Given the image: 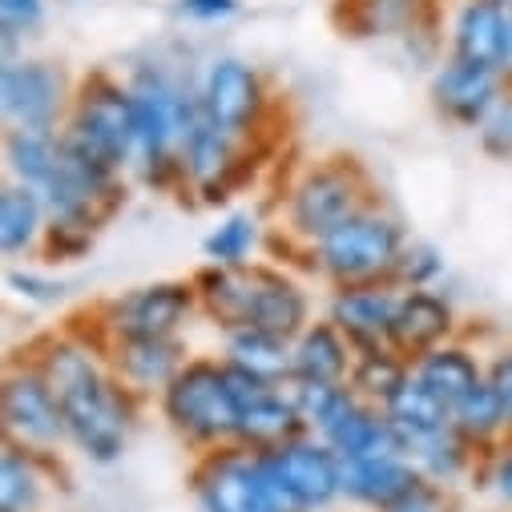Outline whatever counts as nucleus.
<instances>
[{"label":"nucleus","instance_id":"obj_28","mask_svg":"<svg viewBox=\"0 0 512 512\" xmlns=\"http://www.w3.org/2000/svg\"><path fill=\"white\" fill-rule=\"evenodd\" d=\"M49 464L53 460L5 440V452H0V512H41Z\"/></svg>","mask_w":512,"mask_h":512},{"label":"nucleus","instance_id":"obj_18","mask_svg":"<svg viewBox=\"0 0 512 512\" xmlns=\"http://www.w3.org/2000/svg\"><path fill=\"white\" fill-rule=\"evenodd\" d=\"M299 436H307V424H303L287 388H259L238 404V424H234L238 448L271 452V448H283Z\"/></svg>","mask_w":512,"mask_h":512},{"label":"nucleus","instance_id":"obj_32","mask_svg":"<svg viewBox=\"0 0 512 512\" xmlns=\"http://www.w3.org/2000/svg\"><path fill=\"white\" fill-rule=\"evenodd\" d=\"M259 246H263L259 218L250 210H234L202 238V259L210 267H242V263H254V250Z\"/></svg>","mask_w":512,"mask_h":512},{"label":"nucleus","instance_id":"obj_12","mask_svg":"<svg viewBox=\"0 0 512 512\" xmlns=\"http://www.w3.org/2000/svg\"><path fill=\"white\" fill-rule=\"evenodd\" d=\"M0 105H5L9 130L57 134L69 117L73 93H69L65 73L53 61L5 57V69H0Z\"/></svg>","mask_w":512,"mask_h":512},{"label":"nucleus","instance_id":"obj_17","mask_svg":"<svg viewBox=\"0 0 512 512\" xmlns=\"http://www.w3.org/2000/svg\"><path fill=\"white\" fill-rule=\"evenodd\" d=\"M105 359H109V371L121 388L146 400V396H162L170 388L174 375L190 363V351H186L182 335H174V339H109Z\"/></svg>","mask_w":512,"mask_h":512},{"label":"nucleus","instance_id":"obj_6","mask_svg":"<svg viewBox=\"0 0 512 512\" xmlns=\"http://www.w3.org/2000/svg\"><path fill=\"white\" fill-rule=\"evenodd\" d=\"M61 130L81 142L89 154L109 162L113 170H134L138 158V121H134V93L125 81L109 73H89L73 89V105Z\"/></svg>","mask_w":512,"mask_h":512},{"label":"nucleus","instance_id":"obj_14","mask_svg":"<svg viewBox=\"0 0 512 512\" xmlns=\"http://www.w3.org/2000/svg\"><path fill=\"white\" fill-rule=\"evenodd\" d=\"M512 93V85L504 81L500 69L492 65H472V61H460V57H448L436 65L432 81H428V97H432V109L448 121V125H460V130H472L476 125Z\"/></svg>","mask_w":512,"mask_h":512},{"label":"nucleus","instance_id":"obj_42","mask_svg":"<svg viewBox=\"0 0 512 512\" xmlns=\"http://www.w3.org/2000/svg\"><path fill=\"white\" fill-rule=\"evenodd\" d=\"M242 9V0H174V13L198 25H214V21H230Z\"/></svg>","mask_w":512,"mask_h":512},{"label":"nucleus","instance_id":"obj_3","mask_svg":"<svg viewBox=\"0 0 512 512\" xmlns=\"http://www.w3.org/2000/svg\"><path fill=\"white\" fill-rule=\"evenodd\" d=\"M125 85L134 93V121H138V158H134L138 178L150 186L182 182L178 146L194 117L202 113L198 77L190 81L162 61H142Z\"/></svg>","mask_w":512,"mask_h":512},{"label":"nucleus","instance_id":"obj_33","mask_svg":"<svg viewBox=\"0 0 512 512\" xmlns=\"http://www.w3.org/2000/svg\"><path fill=\"white\" fill-rule=\"evenodd\" d=\"M61 134V130H57ZM57 134H41V130H9L5 134V166L9 178L21 186L41 190V182L53 174L57 154H61V138Z\"/></svg>","mask_w":512,"mask_h":512},{"label":"nucleus","instance_id":"obj_38","mask_svg":"<svg viewBox=\"0 0 512 512\" xmlns=\"http://www.w3.org/2000/svg\"><path fill=\"white\" fill-rule=\"evenodd\" d=\"M476 142L492 162H512V93L476 125Z\"/></svg>","mask_w":512,"mask_h":512},{"label":"nucleus","instance_id":"obj_25","mask_svg":"<svg viewBox=\"0 0 512 512\" xmlns=\"http://www.w3.org/2000/svg\"><path fill=\"white\" fill-rule=\"evenodd\" d=\"M323 440L339 452V460H359V456H383V452H404L396 428L388 424L383 408L367 404L355 396V404L323 432Z\"/></svg>","mask_w":512,"mask_h":512},{"label":"nucleus","instance_id":"obj_15","mask_svg":"<svg viewBox=\"0 0 512 512\" xmlns=\"http://www.w3.org/2000/svg\"><path fill=\"white\" fill-rule=\"evenodd\" d=\"M238 154H242V142L230 138L226 130H218L214 121H206V113H198L182 138V146H178L182 182L194 194H202V202H222L242 174Z\"/></svg>","mask_w":512,"mask_h":512},{"label":"nucleus","instance_id":"obj_37","mask_svg":"<svg viewBox=\"0 0 512 512\" xmlns=\"http://www.w3.org/2000/svg\"><path fill=\"white\" fill-rule=\"evenodd\" d=\"M45 25V0H0V29H5V57H17V41Z\"/></svg>","mask_w":512,"mask_h":512},{"label":"nucleus","instance_id":"obj_27","mask_svg":"<svg viewBox=\"0 0 512 512\" xmlns=\"http://www.w3.org/2000/svg\"><path fill=\"white\" fill-rule=\"evenodd\" d=\"M45 234H49L45 198L33 186L9 178L5 190H0V246H5V254H29L45 242Z\"/></svg>","mask_w":512,"mask_h":512},{"label":"nucleus","instance_id":"obj_22","mask_svg":"<svg viewBox=\"0 0 512 512\" xmlns=\"http://www.w3.org/2000/svg\"><path fill=\"white\" fill-rule=\"evenodd\" d=\"M222 359L254 379L287 388L295 379V339H283L275 331H259V327H238V331H222Z\"/></svg>","mask_w":512,"mask_h":512},{"label":"nucleus","instance_id":"obj_13","mask_svg":"<svg viewBox=\"0 0 512 512\" xmlns=\"http://www.w3.org/2000/svg\"><path fill=\"white\" fill-rule=\"evenodd\" d=\"M194 500L198 512H275L263 488L259 452L238 444L202 452L194 468Z\"/></svg>","mask_w":512,"mask_h":512},{"label":"nucleus","instance_id":"obj_11","mask_svg":"<svg viewBox=\"0 0 512 512\" xmlns=\"http://www.w3.org/2000/svg\"><path fill=\"white\" fill-rule=\"evenodd\" d=\"M198 105L206 121H214L218 130H226L238 142H250L259 134V125L267 117L271 93L263 73L242 57H214L198 73Z\"/></svg>","mask_w":512,"mask_h":512},{"label":"nucleus","instance_id":"obj_41","mask_svg":"<svg viewBox=\"0 0 512 512\" xmlns=\"http://www.w3.org/2000/svg\"><path fill=\"white\" fill-rule=\"evenodd\" d=\"M484 484L500 504L512 508V436L484 456Z\"/></svg>","mask_w":512,"mask_h":512},{"label":"nucleus","instance_id":"obj_16","mask_svg":"<svg viewBox=\"0 0 512 512\" xmlns=\"http://www.w3.org/2000/svg\"><path fill=\"white\" fill-rule=\"evenodd\" d=\"M400 299H404V287L392 279L335 287L327 303V319L351 339L355 351H379V347H392V323H396Z\"/></svg>","mask_w":512,"mask_h":512},{"label":"nucleus","instance_id":"obj_1","mask_svg":"<svg viewBox=\"0 0 512 512\" xmlns=\"http://www.w3.org/2000/svg\"><path fill=\"white\" fill-rule=\"evenodd\" d=\"M29 359L65 408L69 448L89 464H117L138 428L142 400L113 379L105 339L93 343L81 335H53Z\"/></svg>","mask_w":512,"mask_h":512},{"label":"nucleus","instance_id":"obj_39","mask_svg":"<svg viewBox=\"0 0 512 512\" xmlns=\"http://www.w3.org/2000/svg\"><path fill=\"white\" fill-rule=\"evenodd\" d=\"M5 283H9V291H13L17 299H25V303L49 307V303H61V299H65V283L53 279V275H45V271H21V267H13Z\"/></svg>","mask_w":512,"mask_h":512},{"label":"nucleus","instance_id":"obj_4","mask_svg":"<svg viewBox=\"0 0 512 512\" xmlns=\"http://www.w3.org/2000/svg\"><path fill=\"white\" fill-rule=\"evenodd\" d=\"M238 404H242V392L226 359H190L174 375L170 388L158 396V408L170 432L198 452L234 444Z\"/></svg>","mask_w":512,"mask_h":512},{"label":"nucleus","instance_id":"obj_23","mask_svg":"<svg viewBox=\"0 0 512 512\" xmlns=\"http://www.w3.org/2000/svg\"><path fill=\"white\" fill-rule=\"evenodd\" d=\"M412 375L424 383V388L436 396V400H444L452 412L480 388V383L488 379V367L468 351V347H460V343H440V347H432L428 355H420L416 363H412Z\"/></svg>","mask_w":512,"mask_h":512},{"label":"nucleus","instance_id":"obj_2","mask_svg":"<svg viewBox=\"0 0 512 512\" xmlns=\"http://www.w3.org/2000/svg\"><path fill=\"white\" fill-rule=\"evenodd\" d=\"M198 307L218 331L259 327L283 339H295L311 323V295L287 271L267 263L242 267H202L198 279Z\"/></svg>","mask_w":512,"mask_h":512},{"label":"nucleus","instance_id":"obj_43","mask_svg":"<svg viewBox=\"0 0 512 512\" xmlns=\"http://www.w3.org/2000/svg\"><path fill=\"white\" fill-rule=\"evenodd\" d=\"M488 383H492V392L500 396V408L508 416V436H512V347H504L488 363Z\"/></svg>","mask_w":512,"mask_h":512},{"label":"nucleus","instance_id":"obj_34","mask_svg":"<svg viewBox=\"0 0 512 512\" xmlns=\"http://www.w3.org/2000/svg\"><path fill=\"white\" fill-rule=\"evenodd\" d=\"M287 392L307 424V432L323 436L351 404H355V392L347 388V383H323V379H291Z\"/></svg>","mask_w":512,"mask_h":512},{"label":"nucleus","instance_id":"obj_8","mask_svg":"<svg viewBox=\"0 0 512 512\" xmlns=\"http://www.w3.org/2000/svg\"><path fill=\"white\" fill-rule=\"evenodd\" d=\"M371 202L367 178L351 158H331L307 166L291 190H287V234L299 238L307 250L323 242L331 230H339L351 214H359Z\"/></svg>","mask_w":512,"mask_h":512},{"label":"nucleus","instance_id":"obj_21","mask_svg":"<svg viewBox=\"0 0 512 512\" xmlns=\"http://www.w3.org/2000/svg\"><path fill=\"white\" fill-rule=\"evenodd\" d=\"M508 5L500 0H460L448 25V57L500 69Z\"/></svg>","mask_w":512,"mask_h":512},{"label":"nucleus","instance_id":"obj_19","mask_svg":"<svg viewBox=\"0 0 512 512\" xmlns=\"http://www.w3.org/2000/svg\"><path fill=\"white\" fill-rule=\"evenodd\" d=\"M452 331H456L452 303L432 287H416V291H404V299H400V311L392 323V351L404 355L408 363H416L432 347L448 343Z\"/></svg>","mask_w":512,"mask_h":512},{"label":"nucleus","instance_id":"obj_30","mask_svg":"<svg viewBox=\"0 0 512 512\" xmlns=\"http://www.w3.org/2000/svg\"><path fill=\"white\" fill-rule=\"evenodd\" d=\"M408 375H412V363H408L404 355H396L392 347L359 351V355H355V367H351V379H347V388H351L359 400L383 408V404H388V400L400 392V383H404Z\"/></svg>","mask_w":512,"mask_h":512},{"label":"nucleus","instance_id":"obj_10","mask_svg":"<svg viewBox=\"0 0 512 512\" xmlns=\"http://www.w3.org/2000/svg\"><path fill=\"white\" fill-rule=\"evenodd\" d=\"M0 420H5V440L17 448H29L45 460H53L61 448H69V424L57 392L45 383V375L33 367V359L13 363L5 371L0 388Z\"/></svg>","mask_w":512,"mask_h":512},{"label":"nucleus","instance_id":"obj_24","mask_svg":"<svg viewBox=\"0 0 512 512\" xmlns=\"http://www.w3.org/2000/svg\"><path fill=\"white\" fill-rule=\"evenodd\" d=\"M351 339L331 319H311L295 335V379H323V383H347L355 367Z\"/></svg>","mask_w":512,"mask_h":512},{"label":"nucleus","instance_id":"obj_20","mask_svg":"<svg viewBox=\"0 0 512 512\" xmlns=\"http://www.w3.org/2000/svg\"><path fill=\"white\" fill-rule=\"evenodd\" d=\"M424 476L412 464L408 452H383V456H359L343 460V500L383 512L392 500H400L408 488H416Z\"/></svg>","mask_w":512,"mask_h":512},{"label":"nucleus","instance_id":"obj_35","mask_svg":"<svg viewBox=\"0 0 512 512\" xmlns=\"http://www.w3.org/2000/svg\"><path fill=\"white\" fill-rule=\"evenodd\" d=\"M355 5V29L367 37H388L416 25V13L424 0H351Z\"/></svg>","mask_w":512,"mask_h":512},{"label":"nucleus","instance_id":"obj_31","mask_svg":"<svg viewBox=\"0 0 512 512\" xmlns=\"http://www.w3.org/2000/svg\"><path fill=\"white\" fill-rule=\"evenodd\" d=\"M452 424H456V432H460L476 452H484V456L508 440V416H504L500 396L492 392L488 379L452 412Z\"/></svg>","mask_w":512,"mask_h":512},{"label":"nucleus","instance_id":"obj_45","mask_svg":"<svg viewBox=\"0 0 512 512\" xmlns=\"http://www.w3.org/2000/svg\"><path fill=\"white\" fill-rule=\"evenodd\" d=\"M500 5H508V9H512V0H500Z\"/></svg>","mask_w":512,"mask_h":512},{"label":"nucleus","instance_id":"obj_44","mask_svg":"<svg viewBox=\"0 0 512 512\" xmlns=\"http://www.w3.org/2000/svg\"><path fill=\"white\" fill-rule=\"evenodd\" d=\"M500 73L512 85V9H508V25H504V49H500Z\"/></svg>","mask_w":512,"mask_h":512},{"label":"nucleus","instance_id":"obj_26","mask_svg":"<svg viewBox=\"0 0 512 512\" xmlns=\"http://www.w3.org/2000/svg\"><path fill=\"white\" fill-rule=\"evenodd\" d=\"M383 416H388V424L396 428L404 452L416 448V444H424L428 436L452 428V408L444 400H436L416 375H408L400 383V392L388 404H383Z\"/></svg>","mask_w":512,"mask_h":512},{"label":"nucleus","instance_id":"obj_29","mask_svg":"<svg viewBox=\"0 0 512 512\" xmlns=\"http://www.w3.org/2000/svg\"><path fill=\"white\" fill-rule=\"evenodd\" d=\"M408 456H412V464L420 468L424 480H436V484H444V488H456V484L476 468V456H480V452H476V448L456 432V424H452V428L428 436L424 444L408 448Z\"/></svg>","mask_w":512,"mask_h":512},{"label":"nucleus","instance_id":"obj_40","mask_svg":"<svg viewBox=\"0 0 512 512\" xmlns=\"http://www.w3.org/2000/svg\"><path fill=\"white\" fill-rule=\"evenodd\" d=\"M383 512H456V500H452V488H444L436 480H420Z\"/></svg>","mask_w":512,"mask_h":512},{"label":"nucleus","instance_id":"obj_5","mask_svg":"<svg viewBox=\"0 0 512 512\" xmlns=\"http://www.w3.org/2000/svg\"><path fill=\"white\" fill-rule=\"evenodd\" d=\"M404 242H408L404 222L383 206L367 202L339 230H331L323 242L311 246V267L335 287L388 283L396 275Z\"/></svg>","mask_w":512,"mask_h":512},{"label":"nucleus","instance_id":"obj_36","mask_svg":"<svg viewBox=\"0 0 512 512\" xmlns=\"http://www.w3.org/2000/svg\"><path fill=\"white\" fill-rule=\"evenodd\" d=\"M440 271H444V254L424 238H408L400 250L392 283H400L404 291H416V287H432L440 279Z\"/></svg>","mask_w":512,"mask_h":512},{"label":"nucleus","instance_id":"obj_9","mask_svg":"<svg viewBox=\"0 0 512 512\" xmlns=\"http://www.w3.org/2000/svg\"><path fill=\"white\" fill-rule=\"evenodd\" d=\"M198 307V287L182 279H158L134 291L113 295L97 311L101 339H174L186 331Z\"/></svg>","mask_w":512,"mask_h":512},{"label":"nucleus","instance_id":"obj_7","mask_svg":"<svg viewBox=\"0 0 512 512\" xmlns=\"http://www.w3.org/2000/svg\"><path fill=\"white\" fill-rule=\"evenodd\" d=\"M259 468L275 512H327L343 500V460L315 432L259 452Z\"/></svg>","mask_w":512,"mask_h":512}]
</instances>
